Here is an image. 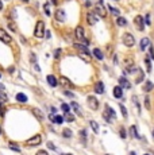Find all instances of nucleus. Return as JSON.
I'll use <instances>...</instances> for the list:
<instances>
[{"instance_id": "10", "label": "nucleus", "mask_w": 154, "mask_h": 155, "mask_svg": "<svg viewBox=\"0 0 154 155\" xmlns=\"http://www.w3.org/2000/svg\"><path fill=\"white\" fill-rule=\"evenodd\" d=\"M95 12L96 13H99L101 18H106L107 16V12H106V9H104V7H103V4H97L96 7H95Z\"/></svg>"}, {"instance_id": "19", "label": "nucleus", "mask_w": 154, "mask_h": 155, "mask_svg": "<svg viewBox=\"0 0 154 155\" xmlns=\"http://www.w3.org/2000/svg\"><path fill=\"white\" fill-rule=\"evenodd\" d=\"M75 47L77 50H80V53H88V47H85V46H84V44H81V43H76Z\"/></svg>"}, {"instance_id": "9", "label": "nucleus", "mask_w": 154, "mask_h": 155, "mask_svg": "<svg viewBox=\"0 0 154 155\" xmlns=\"http://www.w3.org/2000/svg\"><path fill=\"white\" fill-rule=\"evenodd\" d=\"M87 22H88L89 26H95L96 22H97L96 13H93V12H88V13H87Z\"/></svg>"}, {"instance_id": "15", "label": "nucleus", "mask_w": 154, "mask_h": 155, "mask_svg": "<svg viewBox=\"0 0 154 155\" xmlns=\"http://www.w3.org/2000/svg\"><path fill=\"white\" fill-rule=\"evenodd\" d=\"M95 92L99 93V94H101V93H104V84H103L101 81L96 82V85H95Z\"/></svg>"}, {"instance_id": "46", "label": "nucleus", "mask_w": 154, "mask_h": 155, "mask_svg": "<svg viewBox=\"0 0 154 155\" xmlns=\"http://www.w3.org/2000/svg\"><path fill=\"white\" fill-rule=\"evenodd\" d=\"M150 57L154 59V50H153V47H150Z\"/></svg>"}, {"instance_id": "7", "label": "nucleus", "mask_w": 154, "mask_h": 155, "mask_svg": "<svg viewBox=\"0 0 154 155\" xmlns=\"http://www.w3.org/2000/svg\"><path fill=\"white\" fill-rule=\"evenodd\" d=\"M58 82L64 86V88H66V89H71V88H73V84L71 82V80L69 78H66V77H60V80H58Z\"/></svg>"}, {"instance_id": "17", "label": "nucleus", "mask_w": 154, "mask_h": 155, "mask_svg": "<svg viewBox=\"0 0 154 155\" xmlns=\"http://www.w3.org/2000/svg\"><path fill=\"white\" fill-rule=\"evenodd\" d=\"M141 50H145L146 47H149L150 46V40H149V38H143V39L141 40Z\"/></svg>"}, {"instance_id": "18", "label": "nucleus", "mask_w": 154, "mask_h": 155, "mask_svg": "<svg viewBox=\"0 0 154 155\" xmlns=\"http://www.w3.org/2000/svg\"><path fill=\"white\" fill-rule=\"evenodd\" d=\"M116 24L120 27H124V26H127V20L124 18H122V16H118V19H116Z\"/></svg>"}, {"instance_id": "31", "label": "nucleus", "mask_w": 154, "mask_h": 155, "mask_svg": "<svg viewBox=\"0 0 154 155\" xmlns=\"http://www.w3.org/2000/svg\"><path fill=\"white\" fill-rule=\"evenodd\" d=\"M64 117H65V119L68 120V121H73V120H75V116L71 115L69 112H65V115H64Z\"/></svg>"}, {"instance_id": "41", "label": "nucleus", "mask_w": 154, "mask_h": 155, "mask_svg": "<svg viewBox=\"0 0 154 155\" xmlns=\"http://www.w3.org/2000/svg\"><path fill=\"white\" fill-rule=\"evenodd\" d=\"M9 148H11V150H12V151H16V152H19V151H20V148H19V147H16V146H12V143L9 144Z\"/></svg>"}, {"instance_id": "34", "label": "nucleus", "mask_w": 154, "mask_h": 155, "mask_svg": "<svg viewBox=\"0 0 154 155\" xmlns=\"http://www.w3.org/2000/svg\"><path fill=\"white\" fill-rule=\"evenodd\" d=\"M145 106L147 108V109H151V105H150V98H149V96H146V97H145Z\"/></svg>"}, {"instance_id": "2", "label": "nucleus", "mask_w": 154, "mask_h": 155, "mask_svg": "<svg viewBox=\"0 0 154 155\" xmlns=\"http://www.w3.org/2000/svg\"><path fill=\"white\" fill-rule=\"evenodd\" d=\"M123 43L127 46V47H132L135 44V38L130 34V32H126L123 35Z\"/></svg>"}, {"instance_id": "37", "label": "nucleus", "mask_w": 154, "mask_h": 155, "mask_svg": "<svg viewBox=\"0 0 154 155\" xmlns=\"http://www.w3.org/2000/svg\"><path fill=\"white\" fill-rule=\"evenodd\" d=\"M136 70H138V67H135V66H127V69H126L127 73H134V71H136Z\"/></svg>"}, {"instance_id": "16", "label": "nucleus", "mask_w": 154, "mask_h": 155, "mask_svg": "<svg viewBox=\"0 0 154 155\" xmlns=\"http://www.w3.org/2000/svg\"><path fill=\"white\" fill-rule=\"evenodd\" d=\"M33 112H34V116H35V117L39 120V121H42V120L45 119V116H43V113L41 112V109H38V108H34V109H33Z\"/></svg>"}, {"instance_id": "40", "label": "nucleus", "mask_w": 154, "mask_h": 155, "mask_svg": "<svg viewBox=\"0 0 154 155\" xmlns=\"http://www.w3.org/2000/svg\"><path fill=\"white\" fill-rule=\"evenodd\" d=\"M7 101V96H5L4 93H0V104L1 102H5Z\"/></svg>"}, {"instance_id": "38", "label": "nucleus", "mask_w": 154, "mask_h": 155, "mask_svg": "<svg viewBox=\"0 0 154 155\" xmlns=\"http://www.w3.org/2000/svg\"><path fill=\"white\" fill-rule=\"evenodd\" d=\"M57 124H62V121H64V117L62 116H58V115H56V120H54Z\"/></svg>"}, {"instance_id": "13", "label": "nucleus", "mask_w": 154, "mask_h": 155, "mask_svg": "<svg viewBox=\"0 0 154 155\" xmlns=\"http://www.w3.org/2000/svg\"><path fill=\"white\" fill-rule=\"evenodd\" d=\"M47 82H49V85H50V86H53V88H56V86L60 84L57 78H56L54 75H52V74L47 75Z\"/></svg>"}, {"instance_id": "4", "label": "nucleus", "mask_w": 154, "mask_h": 155, "mask_svg": "<svg viewBox=\"0 0 154 155\" xmlns=\"http://www.w3.org/2000/svg\"><path fill=\"white\" fill-rule=\"evenodd\" d=\"M134 24H135L136 28L139 31H143V28H145V20H143V18H142L141 15H136L135 18H134Z\"/></svg>"}, {"instance_id": "29", "label": "nucleus", "mask_w": 154, "mask_h": 155, "mask_svg": "<svg viewBox=\"0 0 154 155\" xmlns=\"http://www.w3.org/2000/svg\"><path fill=\"white\" fill-rule=\"evenodd\" d=\"M43 8H45V12H46V15H47V16H50V15H52V12H50V3H45Z\"/></svg>"}, {"instance_id": "43", "label": "nucleus", "mask_w": 154, "mask_h": 155, "mask_svg": "<svg viewBox=\"0 0 154 155\" xmlns=\"http://www.w3.org/2000/svg\"><path fill=\"white\" fill-rule=\"evenodd\" d=\"M146 24H147V26L151 24V23H150V15H146Z\"/></svg>"}, {"instance_id": "55", "label": "nucleus", "mask_w": 154, "mask_h": 155, "mask_svg": "<svg viewBox=\"0 0 154 155\" xmlns=\"http://www.w3.org/2000/svg\"><path fill=\"white\" fill-rule=\"evenodd\" d=\"M0 133H1V128H0Z\"/></svg>"}, {"instance_id": "47", "label": "nucleus", "mask_w": 154, "mask_h": 155, "mask_svg": "<svg viewBox=\"0 0 154 155\" xmlns=\"http://www.w3.org/2000/svg\"><path fill=\"white\" fill-rule=\"evenodd\" d=\"M4 113H5V109H4V108H1V106H0V115H1V116H4Z\"/></svg>"}, {"instance_id": "54", "label": "nucleus", "mask_w": 154, "mask_h": 155, "mask_svg": "<svg viewBox=\"0 0 154 155\" xmlns=\"http://www.w3.org/2000/svg\"><path fill=\"white\" fill-rule=\"evenodd\" d=\"M23 1H28V0H23Z\"/></svg>"}, {"instance_id": "1", "label": "nucleus", "mask_w": 154, "mask_h": 155, "mask_svg": "<svg viewBox=\"0 0 154 155\" xmlns=\"http://www.w3.org/2000/svg\"><path fill=\"white\" fill-rule=\"evenodd\" d=\"M45 34V24L42 20H38L37 22V26H35V30H34V35L37 38H42Z\"/></svg>"}, {"instance_id": "30", "label": "nucleus", "mask_w": 154, "mask_h": 155, "mask_svg": "<svg viewBox=\"0 0 154 155\" xmlns=\"http://www.w3.org/2000/svg\"><path fill=\"white\" fill-rule=\"evenodd\" d=\"M108 9H110V12L112 13V15H116V16H119L120 15V11L116 8H114V7H108Z\"/></svg>"}, {"instance_id": "12", "label": "nucleus", "mask_w": 154, "mask_h": 155, "mask_svg": "<svg viewBox=\"0 0 154 155\" xmlns=\"http://www.w3.org/2000/svg\"><path fill=\"white\" fill-rule=\"evenodd\" d=\"M119 85H120L122 88H124V89H130V88H131V84H130L128 80H126L124 77H120V78H119Z\"/></svg>"}, {"instance_id": "42", "label": "nucleus", "mask_w": 154, "mask_h": 155, "mask_svg": "<svg viewBox=\"0 0 154 155\" xmlns=\"http://www.w3.org/2000/svg\"><path fill=\"white\" fill-rule=\"evenodd\" d=\"M8 27H9V28H11L12 31H16V27H15V24H14V23H9Z\"/></svg>"}, {"instance_id": "39", "label": "nucleus", "mask_w": 154, "mask_h": 155, "mask_svg": "<svg viewBox=\"0 0 154 155\" xmlns=\"http://www.w3.org/2000/svg\"><path fill=\"white\" fill-rule=\"evenodd\" d=\"M61 108H62V111H64V112H69V111H71V106L68 105V104H62Z\"/></svg>"}, {"instance_id": "35", "label": "nucleus", "mask_w": 154, "mask_h": 155, "mask_svg": "<svg viewBox=\"0 0 154 155\" xmlns=\"http://www.w3.org/2000/svg\"><path fill=\"white\" fill-rule=\"evenodd\" d=\"M119 106H120V111H122V115H123L124 117H127V109L124 108V105H122V104H119Z\"/></svg>"}, {"instance_id": "25", "label": "nucleus", "mask_w": 154, "mask_h": 155, "mask_svg": "<svg viewBox=\"0 0 154 155\" xmlns=\"http://www.w3.org/2000/svg\"><path fill=\"white\" fill-rule=\"evenodd\" d=\"M72 108H73V109H75V112H77V113H79L80 116H81V108H80V105L79 104H77V102H72Z\"/></svg>"}, {"instance_id": "53", "label": "nucleus", "mask_w": 154, "mask_h": 155, "mask_svg": "<svg viewBox=\"0 0 154 155\" xmlns=\"http://www.w3.org/2000/svg\"><path fill=\"white\" fill-rule=\"evenodd\" d=\"M52 1H53L54 4H57V0H52Z\"/></svg>"}, {"instance_id": "51", "label": "nucleus", "mask_w": 154, "mask_h": 155, "mask_svg": "<svg viewBox=\"0 0 154 155\" xmlns=\"http://www.w3.org/2000/svg\"><path fill=\"white\" fill-rule=\"evenodd\" d=\"M46 38H47V39L50 38V31H46Z\"/></svg>"}, {"instance_id": "28", "label": "nucleus", "mask_w": 154, "mask_h": 155, "mask_svg": "<svg viewBox=\"0 0 154 155\" xmlns=\"http://www.w3.org/2000/svg\"><path fill=\"white\" fill-rule=\"evenodd\" d=\"M106 111H107V112H108V113H110V115H111V117H112V119H115V117H116V115H115V112H114V109H112V108H111V106L106 105Z\"/></svg>"}, {"instance_id": "11", "label": "nucleus", "mask_w": 154, "mask_h": 155, "mask_svg": "<svg viewBox=\"0 0 154 155\" xmlns=\"http://www.w3.org/2000/svg\"><path fill=\"white\" fill-rule=\"evenodd\" d=\"M56 19H57L58 22H65L66 20L65 12H64L62 9H57V11H56Z\"/></svg>"}, {"instance_id": "20", "label": "nucleus", "mask_w": 154, "mask_h": 155, "mask_svg": "<svg viewBox=\"0 0 154 155\" xmlns=\"http://www.w3.org/2000/svg\"><path fill=\"white\" fill-rule=\"evenodd\" d=\"M16 101L27 102V96H26V94H23V93H18V94H16Z\"/></svg>"}, {"instance_id": "33", "label": "nucleus", "mask_w": 154, "mask_h": 155, "mask_svg": "<svg viewBox=\"0 0 154 155\" xmlns=\"http://www.w3.org/2000/svg\"><path fill=\"white\" fill-rule=\"evenodd\" d=\"M62 135H64V136L65 137H72V131L71 129H64V132H62Z\"/></svg>"}, {"instance_id": "6", "label": "nucleus", "mask_w": 154, "mask_h": 155, "mask_svg": "<svg viewBox=\"0 0 154 155\" xmlns=\"http://www.w3.org/2000/svg\"><path fill=\"white\" fill-rule=\"evenodd\" d=\"M41 135H35V136H33L31 139H28L26 142L27 146H38V144H41Z\"/></svg>"}, {"instance_id": "3", "label": "nucleus", "mask_w": 154, "mask_h": 155, "mask_svg": "<svg viewBox=\"0 0 154 155\" xmlns=\"http://www.w3.org/2000/svg\"><path fill=\"white\" fill-rule=\"evenodd\" d=\"M75 34H76V38H77L79 40H81V42H84V43H89V40L85 39L84 30H83V27H81V26H77V28H76V31H75Z\"/></svg>"}, {"instance_id": "5", "label": "nucleus", "mask_w": 154, "mask_h": 155, "mask_svg": "<svg viewBox=\"0 0 154 155\" xmlns=\"http://www.w3.org/2000/svg\"><path fill=\"white\" fill-rule=\"evenodd\" d=\"M88 105L93 111H96L97 108H99V101H97V98L95 96H88Z\"/></svg>"}, {"instance_id": "22", "label": "nucleus", "mask_w": 154, "mask_h": 155, "mask_svg": "<svg viewBox=\"0 0 154 155\" xmlns=\"http://www.w3.org/2000/svg\"><path fill=\"white\" fill-rule=\"evenodd\" d=\"M143 77H145L143 71H142L141 69H138V75H136V78H135V82H136V84H139V82L143 80Z\"/></svg>"}, {"instance_id": "8", "label": "nucleus", "mask_w": 154, "mask_h": 155, "mask_svg": "<svg viewBox=\"0 0 154 155\" xmlns=\"http://www.w3.org/2000/svg\"><path fill=\"white\" fill-rule=\"evenodd\" d=\"M0 40L4 43H11V36L7 34V31L4 28H0Z\"/></svg>"}, {"instance_id": "52", "label": "nucleus", "mask_w": 154, "mask_h": 155, "mask_svg": "<svg viewBox=\"0 0 154 155\" xmlns=\"http://www.w3.org/2000/svg\"><path fill=\"white\" fill-rule=\"evenodd\" d=\"M3 8V3H1V0H0V9Z\"/></svg>"}, {"instance_id": "50", "label": "nucleus", "mask_w": 154, "mask_h": 155, "mask_svg": "<svg viewBox=\"0 0 154 155\" xmlns=\"http://www.w3.org/2000/svg\"><path fill=\"white\" fill-rule=\"evenodd\" d=\"M4 85H3V84H0V90H1V92H3V90H4Z\"/></svg>"}, {"instance_id": "32", "label": "nucleus", "mask_w": 154, "mask_h": 155, "mask_svg": "<svg viewBox=\"0 0 154 155\" xmlns=\"http://www.w3.org/2000/svg\"><path fill=\"white\" fill-rule=\"evenodd\" d=\"M145 65H146V70L149 71H151V65H150V58H146L145 59Z\"/></svg>"}, {"instance_id": "45", "label": "nucleus", "mask_w": 154, "mask_h": 155, "mask_svg": "<svg viewBox=\"0 0 154 155\" xmlns=\"http://www.w3.org/2000/svg\"><path fill=\"white\" fill-rule=\"evenodd\" d=\"M47 146H49V148H52V150H56V147L53 146V143H52V142H49V143H47Z\"/></svg>"}, {"instance_id": "26", "label": "nucleus", "mask_w": 154, "mask_h": 155, "mask_svg": "<svg viewBox=\"0 0 154 155\" xmlns=\"http://www.w3.org/2000/svg\"><path fill=\"white\" fill-rule=\"evenodd\" d=\"M130 132H131V135H132L134 137H136V139H139V137H141L139 135H138V131H136V127H135V125H132L131 128H130Z\"/></svg>"}, {"instance_id": "23", "label": "nucleus", "mask_w": 154, "mask_h": 155, "mask_svg": "<svg viewBox=\"0 0 154 155\" xmlns=\"http://www.w3.org/2000/svg\"><path fill=\"white\" fill-rule=\"evenodd\" d=\"M89 124H91V127H92L93 132H95V133H99V125H97L96 121H95V120H91V121H89Z\"/></svg>"}, {"instance_id": "24", "label": "nucleus", "mask_w": 154, "mask_h": 155, "mask_svg": "<svg viewBox=\"0 0 154 155\" xmlns=\"http://www.w3.org/2000/svg\"><path fill=\"white\" fill-rule=\"evenodd\" d=\"M93 55H95L97 59H100V61L103 59V58H104V57H103V53H101L99 49H95V50H93Z\"/></svg>"}, {"instance_id": "48", "label": "nucleus", "mask_w": 154, "mask_h": 155, "mask_svg": "<svg viewBox=\"0 0 154 155\" xmlns=\"http://www.w3.org/2000/svg\"><path fill=\"white\" fill-rule=\"evenodd\" d=\"M49 117H50V120H52V121H54V120H56V115H54V113H52V115L49 116Z\"/></svg>"}, {"instance_id": "49", "label": "nucleus", "mask_w": 154, "mask_h": 155, "mask_svg": "<svg viewBox=\"0 0 154 155\" xmlns=\"http://www.w3.org/2000/svg\"><path fill=\"white\" fill-rule=\"evenodd\" d=\"M65 94H66V96H69V97H73V93L68 92V90H65Z\"/></svg>"}, {"instance_id": "44", "label": "nucleus", "mask_w": 154, "mask_h": 155, "mask_svg": "<svg viewBox=\"0 0 154 155\" xmlns=\"http://www.w3.org/2000/svg\"><path fill=\"white\" fill-rule=\"evenodd\" d=\"M60 53H61V50L58 49L57 51H56V53H54V58H58V57H60Z\"/></svg>"}, {"instance_id": "21", "label": "nucleus", "mask_w": 154, "mask_h": 155, "mask_svg": "<svg viewBox=\"0 0 154 155\" xmlns=\"http://www.w3.org/2000/svg\"><path fill=\"white\" fill-rule=\"evenodd\" d=\"M153 82H151V81H146V84H145V86H143V90H145V92H151V90H153Z\"/></svg>"}, {"instance_id": "14", "label": "nucleus", "mask_w": 154, "mask_h": 155, "mask_svg": "<svg viewBox=\"0 0 154 155\" xmlns=\"http://www.w3.org/2000/svg\"><path fill=\"white\" fill-rule=\"evenodd\" d=\"M114 96L116 98H120L122 96H123V88L119 85V86H115L114 88Z\"/></svg>"}, {"instance_id": "27", "label": "nucleus", "mask_w": 154, "mask_h": 155, "mask_svg": "<svg viewBox=\"0 0 154 155\" xmlns=\"http://www.w3.org/2000/svg\"><path fill=\"white\" fill-rule=\"evenodd\" d=\"M80 57L83 58L85 62H89V61H91V55H89V53H80Z\"/></svg>"}, {"instance_id": "36", "label": "nucleus", "mask_w": 154, "mask_h": 155, "mask_svg": "<svg viewBox=\"0 0 154 155\" xmlns=\"http://www.w3.org/2000/svg\"><path fill=\"white\" fill-rule=\"evenodd\" d=\"M119 133H120V137H123V139L127 136V133H126V129H124L123 127H120V129H119Z\"/></svg>"}]
</instances>
